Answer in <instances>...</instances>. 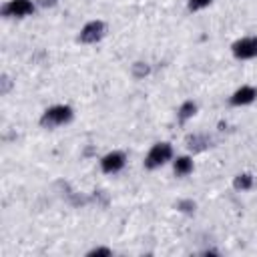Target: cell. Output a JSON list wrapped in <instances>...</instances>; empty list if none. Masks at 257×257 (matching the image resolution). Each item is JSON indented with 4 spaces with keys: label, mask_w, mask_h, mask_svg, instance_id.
I'll return each mask as SVG.
<instances>
[{
    "label": "cell",
    "mask_w": 257,
    "mask_h": 257,
    "mask_svg": "<svg viewBox=\"0 0 257 257\" xmlns=\"http://www.w3.org/2000/svg\"><path fill=\"white\" fill-rule=\"evenodd\" d=\"M72 120V108L66 106V104H56V106H50L42 112L40 116V124L44 128H54V126H60L64 122Z\"/></svg>",
    "instance_id": "1"
},
{
    "label": "cell",
    "mask_w": 257,
    "mask_h": 257,
    "mask_svg": "<svg viewBox=\"0 0 257 257\" xmlns=\"http://www.w3.org/2000/svg\"><path fill=\"white\" fill-rule=\"evenodd\" d=\"M171 159H173V147L169 143H157V145H153V149L145 157V167L153 171L157 167H163Z\"/></svg>",
    "instance_id": "2"
},
{
    "label": "cell",
    "mask_w": 257,
    "mask_h": 257,
    "mask_svg": "<svg viewBox=\"0 0 257 257\" xmlns=\"http://www.w3.org/2000/svg\"><path fill=\"white\" fill-rule=\"evenodd\" d=\"M231 50H233V56L239 60L255 58L257 56V36H245V38L235 40Z\"/></svg>",
    "instance_id": "3"
},
{
    "label": "cell",
    "mask_w": 257,
    "mask_h": 257,
    "mask_svg": "<svg viewBox=\"0 0 257 257\" xmlns=\"http://www.w3.org/2000/svg\"><path fill=\"white\" fill-rule=\"evenodd\" d=\"M34 12V4L30 0H8L2 6V16L8 18H22Z\"/></svg>",
    "instance_id": "4"
},
{
    "label": "cell",
    "mask_w": 257,
    "mask_h": 257,
    "mask_svg": "<svg viewBox=\"0 0 257 257\" xmlns=\"http://www.w3.org/2000/svg\"><path fill=\"white\" fill-rule=\"evenodd\" d=\"M104 32H106L104 22H100V20H92V22H88V24L82 26L78 40L84 42V44H92V42H98V40L104 36Z\"/></svg>",
    "instance_id": "5"
},
{
    "label": "cell",
    "mask_w": 257,
    "mask_h": 257,
    "mask_svg": "<svg viewBox=\"0 0 257 257\" xmlns=\"http://www.w3.org/2000/svg\"><path fill=\"white\" fill-rule=\"evenodd\" d=\"M126 163V157L122 151H112V153H106L102 159H100V171L102 173H118Z\"/></svg>",
    "instance_id": "6"
},
{
    "label": "cell",
    "mask_w": 257,
    "mask_h": 257,
    "mask_svg": "<svg viewBox=\"0 0 257 257\" xmlns=\"http://www.w3.org/2000/svg\"><path fill=\"white\" fill-rule=\"evenodd\" d=\"M255 96H257V88H255V86H249V84H245V86L237 88V90L231 94V98H229V104H233V106H243V104H249V102H253V100H255Z\"/></svg>",
    "instance_id": "7"
},
{
    "label": "cell",
    "mask_w": 257,
    "mask_h": 257,
    "mask_svg": "<svg viewBox=\"0 0 257 257\" xmlns=\"http://www.w3.org/2000/svg\"><path fill=\"white\" fill-rule=\"evenodd\" d=\"M185 145H187L189 151L199 153V151H203V149H207L211 145V137H207V135H189L185 139Z\"/></svg>",
    "instance_id": "8"
},
{
    "label": "cell",
    "mask_w": 257,
    "mask_h": 257,
    "mask_svg": "<svg viewBox=\"0 0 257 257\" xmlns=\"http://www.w3.org/2000/svg\"><path fill=\"white\" fill-rule=\"evenodd\" d=\"M173 171L177 177H187L193 171V161L189 157H177L173 163Z\"/></svg>",
    "instance_id": "9"
},
{
    "label": "cell",
    "mask_w": 257,
    "mask_h": 257,
    "mask_svg": "<svg viewBox=\"0 0 257 257\" xmlns=\"http://www.w3.org/2000/svg\"><path fill=\"white\" fill-rule=\"evenodd\" d=\"M195 112H197V104H195L193 100H185V102L179 106L177 118H179V122H185V120H189V118H191Z\"/></svg>",
    "instance_id": "10"
},
{
    "label": "cell",
    "mask_w": 257,
    "mask_h": 257,
    "mask_svg": "<svg viewBox=\"0 0 257 257\" xmlns=\"http://www.w3.org/2000/svg\"><path fill=\"white\" fill-rule=\"evenodd\" d=\"M233 187H235L237 191H249V189L253 187V177H251L249 173H241V175L235 177Z\"/></svg>",
    "instance_id": "11"
},
{
    "label": "cell",
    "mask_w": 257,
    "mask_h": 257,
    "mask_svg": "<svg viewBox=\"0 0 257 257\" xmlns=\"http://www.w3.org/2000/svg\"><path fill=\"white\" fill-rule=\"evenodd\" d=\"M151 72V68L145 64V62H135L133 64V74L137 76V78H143V76H147Z\"/></svg>",
    "instance_id": "12"
},
{
    "label": "cell",
    "mask_w": 257,
    "mask_h": 257,
    "mask_svg": "<svg viewBox=\"0 0 257 257\" xmlns=\"http://www.w3.org/2000/svg\"><path fill=\"white\" fill-rule=\"evenodd\" d=\"M213 0H189V10H201L205 6H209Z\"/></svg>",
    "instance_id": "13"
},
{
    "label": "cell",
    "mask_w": 257,
    "mask_h": 257,
    "mask_svg": "<svg viewBox=\"0 0 257 257\" xmlns=\"http://www.w3.org/2000/svg\"><path fill=\"white\" fill-rule=\"evenodd\" d=\"M177 209L179 211H185V213H191V211H195V203L193 201H179L177 203Z\"/></svg>",
    "instance_id": "14"
},
{
    "label": "cell",
    "mask_w": 257,
    "mask_h": 257,
    "mask_svg": "<svg viewBox=\"0 0 257 257\" xmlns=\"http://www.w3.org/2000/svg\"><path fill=\"white\" fill-rule=\"evenodd\" d=\"M92 255H110V249H106V247H96V249H92V251H88V257H92Z\"/></svg>",
    "instance_id": "15"
},
{
    "label": "cell",
    "mask_w": 257,
    "mask_h": 257,
    "mask_svg": "<svg viewBox=\"0 0 257 257\" xmlns=\"http://www.w3.org/2000/svg\"><path fill=\"white\" fill-rule=\"evenodd\" d=\"M38 4H40V6H54L56 0H38Z\"/></svg>",
    "instance_id": "16"
}]
</instances>
